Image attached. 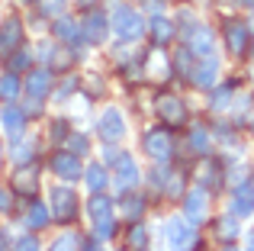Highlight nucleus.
Masks as SVG:
<instances>
[{
    "instance_id": "f257e3e1",
    "label": "nucleus",
    "mask_w": 254,
    "mask_h": 251,
    "mask_svg": "<svg viewBox=\"0 0 254 251\" xmlns=\"http://www.w3.org/2000/svg\"><path fill=\"white\" fill-rule=\"evenodd\" d=\"M110 29H113V36H116L123 45H129V42H138V39L148 32V26H145L142 13H135L129 3H119L116 10H113Z\"/></svg>"
},
{
    "instance_id": "f03ea898",
    "label": "nucleus",
    "mask_w": 254,
    "mask_h": 251,
    "mask_svg": "<svg viewBox=\"0 0 254 251\" xmlns=\"http://www.w3.org/2000/svg\"><path fill=\"white\" fill-rule=\"evenodd\" d=\"M142 148H145V155H148L151 161L164 164V161H168V158L174 155V132L168 129V126L148 129V132L142 135Z\"/></svg>"
},
{
    "instance_id": "7ed1b4c3",
    "label": "nucleus",
    "mask_w": 254,
    "mask_h": 251,
    "mask_svg": "<svg viewBox=\"0 0 254 251\" xmlns=\"http://www.w3.org/2000/svg\"><path fill=\"white\" fill-rule=\"evenodd\" d=\"M49 209H52V219L58 222H71L77 216V193L74 187L68 184H58V187L49 190Z\"/></svg>"
},
{
    "instance_id": "20e7f679",
    "label": "nucleus",
    "mask_w": 254,
    "mask_h": 251,
    "mask_svg": "<svg viewBox=\"0 0 254 251\" xmlns=\"http://www.w3.org/2000/svg\"><path fill=\"white\" fill-rule=\"evenodd\" d=\"M193 222H187V216H171L164 222V242H168L171 251H187L193 245Z\"/></svg>"
},
{
    "instance_id": "39448f33",
    "label": "nucleus",
    "mask_w": 254,
    "mask_h": 251,
    "mask_svg": "<svg viewBox=\"0 0 254 251\" xmlns=\"http://www.w3.org/2000/svg\"><path fill=\"white\" fill-rule=\"evenodd\" d=\"M97 135L103 138V142H123L126 138V116H123V110L106 107L103 113H100V120H97Z\"/></svg>"
},
{
    "instance_id": "423d86ee",
    "label": "nucleus",
    "mask_w": 254,
    "mask_h": 251,
    "mask_svg": "<svg viewBox=\"0 0 254 251\" xmlns=\"http://www.w3.org/2000/svg\"><path fill=\"white\" fill-rule=\"evenodd\" d=\"M49 168H52V174H58L64 184H74L77 177H84V164L74 151H55V155L49 158Z\"/></svg>"
},
{
    "instance_id": "0eeeda50",
    "label": "nucleus",
    "mask_w": 254,
    "mask_h": 251,
    "mask_svg": "<svg viewBox=\"0 0 254 251\" xmlns=\"http://www.w3.org/2000/svg\"><path fill=\"white\" fill-rule=\"evenodd\" d=\"M19 45H23V19L10 13L0 23V62H6V55H13Z\"/></svg>"
},
{
    "instance_id": "6e6552de",
    "label": "nucleus",
    "mask_w": 254,
    "mask_h": 251,
    "mask_svg": "<svg viewBox=\"0 0 254 251\" xmlns=\"http://www.w3.org/2000/svg\"><path fill=\"white\" fill-rule=\"evenodd\" d=\"M49 94H52V68H32V71H26L23 97H29V100H45Z\"/></svg>"
},
{
    "instance_id": "1a4fd4ad",
    "label": "nucleus",
    "mask_w": 254,
    "mask_h": 251,
    "mask_svg": "<svg viewBox=\"0 0 254 251\" xmlns=\"http://www.w3.org/2000/svg\"><path fill=\"white\" fill-rule=\"evenodd\" d=\"M81 29H84V39L87 42H93V45H103L106 42V36H110V16H106L103 10H90L84 16V23H81Z\"/></svg>"
},
{
    "instance_id": "9d476101",
    "label": "nucleus",
    "mask_w": 254,
    "mask_h": 251,
    "mask_svg": "<svg viewBox=\"0 0 254 251\" xmlns=\"http://www.w3.org/2000/svg\"><path fill=\"white\" fill-rule=\"evenodd\" d=\"M13 190L23 196H32L39 190V161H26V164H16L13 171Z\"/></svg>"
},
{
    "instance_id": "9b49d317",
    "label": "nucleus",
    "mask_w": 254,
    "mask_h": 251,
    "mask_svg": "<svg viewBox=\"0 0 254 251\" xmlns=\"http://www.w3.org/2000/svg\"><path fill=\"white\" fill-rule=\"evenodd\" d=\"M0 120H3V129H6V138L10 142H16V138H23L26 132V110L16 103H6L3 110H0Z\"/></svg>"
},
{
    "instance_id": "f8f14e48",
    "label": "nucleus",
    "mask_w": 254,
    "mask_h": 251,
    "mask_svg": "<svg viewBox=\"0 0 254 251\" xmlns=\"http://www.w3.org/2000/svg\"><path fill=\"white\" fill-rule=\"evenodd\" d=\"M184 213H187V222H193V226L206 222V213H209V193H206L203 187L190 190L187 200H184Z\"/></svg>"
},
{
    "instance_id": "ddd939ff",
    "label": "nucleus",
    "mask_w": 254,
    "mask_h": 251,
    "mask_svg": "<svg viewBox=\"0 0 254 251\" xmlns=\"http://www.w3.org/2000/svg\"><path fill=\"white\" fill-rule=\"evenodd\" d=\"M216 74H219V58L216 55H196V64H193V74L190 81L196 84V87H212L216 84Z\"/></svg>"
},
{
    "instance_id": "4468645a",
    "label": "nucleus",
    "mask_w": 254,
    "mask_h": 251,
    "mask_svg": "<svg viewBox=\"0 0 254 251\" xmlns=\"http://www.w3.org/2000/svg\"><path fill=\"white\" fill-rule=\"evenodd\" d=\"M52 32H55L58 42H68V45H81V42H84V29H81V23H77V19H71L68 13H62V16L55 19Z\"/></svg>"
},
{
    "instance_id": "2eb2a0df",
    "label": "nucleus",
    "mask_w": 254,
    "mask_h": 251,
    "mask_svg": "<svg viewBox=\"0 0 254 251\" xmlns=\"http://www.w3.org/2000/svg\"><path fill=\"white\" fill-rule=\"evenodd\" d=\"M158 116L168 126H184L187 123V107L180 97H161L158 100Z\"/></svg>"
},
{
    "instance_id": "dca6fc26",
    "label": "nucleus",
    "mask_w": 254,
    "mask_h": 251,
    "mask_svg": "<svg viewBox=\"0 0 254 251\" xmlns=\"http://www.w3.org/2000/svg\"><path fill=\"white\" fill-rule=\"evenodd\" d=\"M232 216L235 219H245V216H251L254 213V190H251V184H238L235 190H232Z\"/></svg>"
},
{
    "instance_id": "f3484780",
    "label": "nucleus",
    "mask_w": 254,
    "mask_h": 251,
    "mask_svg": "<svg viewBox=\"0 0 254 251\" xmlns=\"http://www.w3.org/2000/svg\"><path fill=\"white\" fill-rule=\"evenodd\" d=\"M135 184H138V168H135V161H132V155H123L119 164H116V187H119V193L135 190Z\"/></svg>"
},
{
    "instance_id": "a211bd4d",
    "label": "nucleus",
    "mask_w": 254,
    "mask_h": 251,
    "mask_svg": "<svg viewBox=\"0 0 254 251\" xmlns=\"http://www.w3.org/2000/svg\"><path fill=\"white\" fill-rule=\"evenodd\" d=\"M248 42H251V29L245 23H225V45H229L232 55H242Z\"/></svg>"
},
{
    "instance_id": "6ab92c4d",
    "label": "nucleus",
    "mask_w": 254,
    "mask_h": 251,
    "mask_svg": "<svg viewBox=\"0 0 254 251\" xmlns=\"http://www.w3.org/2000/svg\"><path fill=\"white\" fill-rule=\"evenodd\" d=\"M187 36V45H190V52L193 55H212V32L206 29V26H193L190 32H184Z\"/></svg>"
},
{
    "instance_id": "aec40b11",
    "label": "nucleus",
    "mask_w": 254,
    "mask_h": 251,
    "mask_svg": "<svg viewBox=\"0 0 254 251\" xmlns=\"http://www.w3.org/2000/svg\"><path fill=\"white\" fill-rule=\"evenodd\" d=\"M174 32H177V26H174L168 16H151L148 19V36H151L155 45H168L174 39Z\"/></svg>"
},
{
    "instance_id": "412c9836",
    "label": "nucleus",
    "mask_w": 254,
    "mask_h": 251,
    "mask_svg": "<svg viewBox=\"0 0 254 251\" xmlns=\"http://www.w3.org/2000/svg\"><path fill=\"white\" fill-rule=\"evenodd\" d=\"M84 181H87V190H90V193H106V187H110V171L93 161L90 168H84Z\"/></svg>"
},
{
    "instance_id": "4be33fe9",
    "label": "nucleus",
    "mask_w": 254,
    "mask_h": 251,
    "mask_svg": "<svg viewBox=\"0 0 254 251\" xmlns=\"http://www.w3.org/2000/svg\"><path fill=\"white\" fill-rule=\"evenodd\" d=\"M23 222L32 229V232H39V229H45V226L52 222V209L45 206V203L36 200V203H29V209L23 213Z\"/></svg>"
},
{
    "instance_id": "5701e85b",
    "label": "nucleus",
    "mask_w": 254,
    "mask_h": 251,
    "mask_svg": "<svg viewBox=\"0 0 254 251\" xmlns=\"http://www.w3.org/2000/svg\"><path fill=\"white\" fill-rule=\"evenodd\" d=\"M23 87L26 84L19 81V74H13V71H3V74H0V100L16 103L19 97H23Z\"/></svg>"
},
{
    "instance_id": "b1692460",
    "label": "nucleus",
    "mask_w": 254,
    "mask_h": 251,
    "mask_svg": "<svg viewBox=\"0 0 254 251\" xmlns=\"http://www.w3.org/2000/svg\"><path fill=\"white\" fill-rule=\"evenodd\" d=\"M87 213H90L93 222L113 219V200L106 193H90V203H87Z\"/></svg>"
},
{
    "instance_id": "393cba45",
    "label": "nucleus",
    "mask_w": 254,
    "mask_h": 251,
    "mask_svg": "<svg viewBox=\"0 0 254 251\" xmlns=\"http://www.w3.org/2000/svg\"><path fill=\"white\" fill-rule=\"evenodd\" d=\"M29 68H32V52L26 49V45H19L13 55H6V71H13V74H26Z\"/></svg>"
},
{
    "instance_id": "a878e982",
    "label": "nucleus",
    "mask_w": 254,
    "mask_h": 251,
    "mask_svg": "<svg viewBox=\"0 0 254 251\" xmlns=\"http://www.w3.org/2000/svg\"><path fill=\"white\" fill-rule=\"evenodd\" d=\"M123 209H126V219H138L145 209V196H138L135 190H129V193H123Z\"/></svg>"
},
{
    "instance_id": "bb28decb",
    "label": "nucleus",
    "mask_w": 254,
    "mask_h": 251,
    "mask_svg": "<svg viewBox=\"0 0 254 251\" xmlns=\"http://www.w3.org/2000/svg\"><path fill=\"white\" fill-rule=\"evenodd\" d=\"M68 6V0H36V13L39 16H49V19H58Z\"/></svg>"
},
{
    "instance_id": "cd10ccee",
    "label": "nucleus",
    "mask_w": 254,
    "mask_h": 251,
    "mask_svg": "<svg viewBox=\"0 0 254 251\" xmlns=\"http://www.w3.org/2000/svg\"><path fill=\"white\" fill-rule=\"evenodd\" d=\"M49 251H81V235L77 232H64V235H58L55 242H52V248Z\"/></svg>"
},
{
    "instance_id": "c85d7f7f",
    "label": "nucleus",
    "mask_w": 254,
    "mask_h": 251,
    "mask_svg": "<svg viewBox=\"0 0 254 251\" xmlns=\"http://www.w3.org/2000/svg\"><path fill=\"white\" fill-rule=\"evenodd\" d=\"M129 248H135V251L148 248V229H145L142 222H135V226L129 229Z\"/></svg>"
},
{
    "instance_id": "c756f323",
    "label": "nucleus",
    "mask_w": 254,
    "mask_h": 251,
    "mask_svg": "<svg viewBox=\"0 0 254 251\" xmlns=\"http://www.w3.org/2000/svg\"><path fill=\"white\" fill-rule=\"evenodd\" d=\"M113 232H116V219H103V222H93V235L100 242H110Z\"/></svg>"
},
{
    "instance_id": "7c9ffc66",
    "label": "nucleus",
    "mask_w": 254,
    "mask_h": 251,
    "mask_svg": "<svg viewBox=\"0 0 254 251\" xmlns=\"http://www.w3.org/2000/svg\"><path fill=\"white\" fill-rule=\"evenodd\" d=\"M190 145H193V151H209V132L199 126V129H193V135H190Z\"/></svg>"
},
{
    "instance_id": "2f4dec72",
    "label": "nucleus",
    "mask_w": 254,
    "mask_h": 251,
    "mask_svg": "<svg viewBox=\"0 0 254 251\" xmlns=\"http://www.w3.org/2000/svg\"><path fill=\"white\" fill-rule=\"evenodd\" d=\"M219 235H222V242H232L238 235V219L235 216H229V219H219Z\"/></svg>"
},
{
    "instance_id": "473e14b6",
    "label": "nucleus",
    "mask_w": 254,
    "mask_h": 251,
    "mask_svg": "<svg viewBox=\"0 0 254 251\" xmlns=\"http://www.w3.org/2000/svg\"><path fill=\"white\" fill-rule=\"evenodd\" d=\"M13 251H42L36 235H19V239H13Z\"/></svg>"
},
{
    "instance_id": "72a5a7b5",
    "label": "nucleus",
    "mask_w": 254,
    "mask_h": 251,
    "mask_svg": "<svg viewBox=\"0 0 254 251\" xmlns=\"http://www.w3.org/2000/svg\"><path fill=\"white\" fill-rule=\"evenodd\" d=\"M229 100H232V84L216 90V97H212V110H219V113H222V107H229Z\"/></svg>"
},
{
    "instance_id": "f704fd0d",
    "label": "nucleus",
    "mask_w": 254,
    "mask_h": 251,
    "mask_svg": "<svg viewBox=\"0 0 254 251\" xmlns=\"http://www.w3.org/2000/svg\"><path fill=\"white\" fill-rule=\"evenodd\" d=\"M68 151H74V155H84L87 151V138L81 135V132H71L68 135Z\"/></svg>"
},
{
    "instance_id": "c9c22d12",
    "label": "nucleus",
    "mask_w": 254,
    "mask_h": 251,
    "mask_svg": "<svg viewBox=\"0 0 254 251\" xmlns=\"http://www.w3.org/2000/svg\"><path fill=\"white\" fill-rule=\"evenodd\" d=\"M77 77H68V81H62V87H58V94H55V100H68V94H74L77 90Z\"/></svg>"
},
{
    "instance_id": "e433bc0d",
    "label": "nucleus",
    "mask_w": 254,
    "mask_h": 251,
    "mask_svg": "<svg viewBox=\"0 0 254 251\" xmlns=\"http://www.w3.org/2000/svg\"><path fill=\"white\" fill-rule=\"evenodd\" d=\"M71 132H68V123L64 120H55V126H52V138H55V142H62V138H68Z\"/></svg>"
},
{
    "instance_id": "4c0bfd02",
    "label": "nucleus",
    "mask_w": 254,
    "mask_h": 251,
    "mask_svg": "<svg viewBox=\"0 0 254 251\" xmlns=\"http://www.w3.org/2000/svg\"><path fill=\"white\" fill-rule=\"evenodd\" d=\"M0 251H13V239L6 229H0Z\"/></svg>"
},
{
    "instance_id": "58836bf2",
    "label": "nucleus",
    "mask_w": 254,
    "mask_h": 251,
    "mask_svg": "<svg viewBox=\"0 0 254 251\" xmlns=\"http://www.w3.org/2000/svg\"><path fill=\"white\" fill-rule=\"evenodd\" d=\"M10 206H13V200H10V193H6L3 187H0V213H10Z\"/></svg>"
},
{
    "instance_id": "ea45409f",
    "label": "nucleus",
    "mask_w": 254,
    "mask_h": 251,
    "mask_svg": "<svg viewBox=\"0 0 254 251\" xmlns=\"http://www.w3.org/2000/svg\"><path fill=\"white\" fill-rule=\"evenodd\" d=\"M81 251H103V245H100V239L93 235V239H87L84 245H81Z\"/></svg>"
},
{
    "instance_id": "a19ab883",
    "label": "nucleus",
    "mask_w": 254,
    "mask_h": 251,
    "mask_svg": "<svg viewBox=\"0 0 254 251\" xmlns=\"http://www.w3.org/2000/svg\"><path fill=\"white\" fill-rule=\"evenodd\" d=\"M77 6H97V0H77Z\"/></svg>"
},
{
    "instance_id": "79ce46f5",
    "label": "nucleus",
    "mask_w": 254,
    "mask_h": 251,
    "mask_svg": "<svg viewBox=\"0 0 254 251\" xmlns=\"http://www.w3.org/2000/svg\"><path fill=\"white\" fill-rule=\"evenodd\" d=\"M3 155H6V148H3V142H0V164H3Z\"/></svg>"
},
{
    "instance_id": "37998d69",
    "label": "nucleus",
    "mask_w": 254,
    "mask_h": 251,
    "mask_svg": "<svg viewBox=\"0 0 254 251\" xmlns=\"http://www.w3.org/2000/svg\"><path fill=\"white\" fill-rule=\"evenodd\" d=\"M248 251H254V235H251V242H248Z\"/></svg>"
},
{
    "instance_id": "c03bdc74",
    "label": "nucleus",
    "mask_w": 254,
    "mask_h": 251,
    "mask_svg": "<svg viewBox=\"0 0 254 251\" xmlns=\"http://www.w3.org/2000/svg\"><path fill=\"white\" fill-rule=\"evenodd\" d=\"M225 251H238V248H232V245H229V248H225Z\"/></svg>"
},
{
    "instance_id": "a18cd8bd",
    "label": "nucleus",
    "mask_w": 254,
    "mask_h": 251,
    "mask_svg": "<svg viewBox=\"0 0 254 251\" xmlns=\"http://www.w3.org/2000/svg\"><path fill=\"white\" fill-rule=\"evenodd\" d=\"M248 3H251V6H254V0H248Z\"/></svg>"
}]
</instances>
